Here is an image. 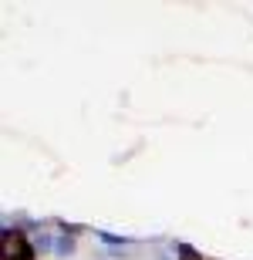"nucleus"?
<instances>
[{"label": "nucleus", "instance_id": "f257e3e1", "mask_svg": "<svg viewBox=\"0 0 253 260\" xmlns=\"http://www.w3.org/2000/svg\"><path fill=\"white\" fill-rule=\"evenodd\" d=\"M0 243H4V260H34V247L24 243V237L17 230H4Z\"/></svg>", "mask_w": 253, "mask_h": 260}, {"label": "nucleus", "instance_id": "f03ea898", "mask_svg": "<svg viewBox=\"0 0 253 260\" xmlns=\"http://www.w3.org/2000/svg\"><path fill=\"white\" fill-rule=\"evenodd\" d=\"M54 243H58V240H51L48 233H34V250H41V253H44V250H54Z\"/></svg>", "mask_w": 253, "mask_h": 260}, {"label": "nucleus", "instance_id": "7ed1b4c3", "mask_svg": "<svg viewBox=\"0 0 253 260\" xmlns=\"http://www.w3.org/2000/svg\"><path fill=\"white\" fill-rule=\"evenodd\" d=\"M54 253H58V257H68V253H75V240H71V237H61V240L54 243Z\"/></svg>", "mask_w": 253, "mask_h": 260}, {"label": "nucleus", "instance_id": "20e7f679", "mask_svg": "<svg viewBox=\"0 0 253 260\" xmlns=\"http://www.w3.org/2000/svg\"><path fill=\"white\" fill-rule=\"evenodd\" d=\"M179 260H203V257H199L189 243H179Z\"/></svg>", "mask_w": 253, "mask_h": 260}]
</instances>
